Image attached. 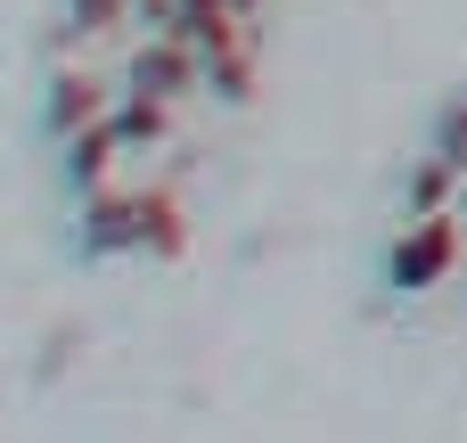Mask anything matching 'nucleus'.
I'll return each instance as SVG.
<instances>
[{
    "mask_svg": "<svg viewBox=\"0 0 467 443\" xmlns=\"http://www.w3.org/2000/svg\"><path fill=\"white\" fill-rule=\"evenodd\" d=\"M451 247H460V238H451V222H443V214H427V222L402 238V255H394V280H402V288H427V280H443V271H451Z\"/></svg>",
    "mask_w": 467,
    "mask_h": 443,
    "instance_id": "f257e3e1",
    "label": "nucleus"
},
{
    "mask_svg": "<svg viewBox=\"0 0 467 443\" xmlns=\"http://www.w3.org/2000/svg\"><path fill=\"white\" fill-rule=\"evenodd\" d=\"M131 82H140V90H148V82H156V90H172V82H181V58H172V49H156V58H140V66H131Z\"/></svg>",
    "mask_w": 467,
    "mask_h": 443,
    "instance_id": "f03ea898",
    "label": "nucleus"
}]
</instances>
